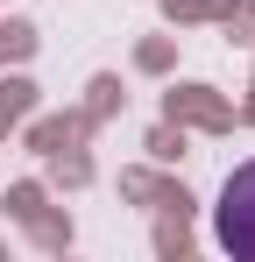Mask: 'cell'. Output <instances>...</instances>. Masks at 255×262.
<instances>
[{"label": "cell", "instance_id": "cell-1", "mask_svg": "<svg viewBox=\"0 0 255 262\" xmlns=\"http://www.w3.org/2000/svg\"><path fill=\"white\" fill-rule=\"evenodd\" d=\"M213 227H220V241H227L241 262H255V163H241V170L220 184V213H213Z\"/></svg>", "mask_w": 255, "mask_h": 262}]
</instances>
